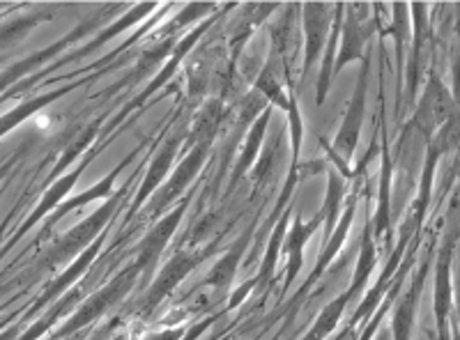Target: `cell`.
Returning a JSON list of instances; mask_svg holds the SVG:
<instances>
[{
	"label": "cell",
	"mask_w": 460,
	"mask_h": 340,
	"mask_svg": "<svg viewBox=\"0 0 460 340\" xmlns=\"http://www.w3.org/2000/svg\"><path fill=\"white\" fill-rule=\"evenodd\" d=\"M445 153V145L439 138L435 141H429V154H426V168H424V179H421V188H419V198L417 205H414V232H419L421 223H424L426 210H429V200H430V188H433V175L435 166H438L439 154Z\"/></svg>",
	"instance_id": "7402d4cb"
},
{
	"label": "cell",
	"mask_w": 460,
	"mask_h": 340,
	"mask_svg": "<svg viewBox=\"0 0 460 340\" xmlns=\"http://www.w3.org/2000/svg\"><path fill=\"white\" fill-rule=\"evenodd\" d=\"M200 260H203V253H199V251H178L175 253V256H172L171 260L164 265V269H159L157 278H155L150 288H147L146 299H143L141 313L150 315L152 310L157 309L164 299H166L168 294H172V290L178 288L180 283H182L189 274L199 267Z\"/></svg>",
	"instance_id": "277c9868"
},
{
	"label": "cell",
	"mask_w": 460,
	"mask_h": 340,
	"mask_svg": "<svg viewBox=\"0 0 460 340\" xmlns=\"http://www.w3.org/2000/svg\"><path fill=\"white\" fill-rule=\"evenodd\" d=\"M209 145H212V143H208V141L191 143V150H189V154L184 157V161L180 163L175 170H172L171 179L164 184L162 191H159V196L155 198V203L150 205L152 214H159V212H162L168 203L178 200L180 196L187 191L189 184L194 182V178L199 175L200 168H203L205 159H208Z\"/></svg>",
	"instance_id": "5b68a950"
},
{
	"label": "cell",
	"mask_w": 460,
	"mask_h": 340,
	"mask_svg": "<svg viewBox=\"0 0 460 340\" xmlns=\"http://www.w3.org/2000/svg\"><path fill=\"white\" fill-rule=\"evenodd\" d=\"M97 131H100V122H94V125L88 126V129H85L84 134H81V136L76 138V141L69 143L67 150H65V153L60 154V161H58L56 168H53V173H51L53 182H56V179L60 178V175H63L65 170H67V168L72 166V163L76 161V159H79L81 154L85 153V150H88L90 145H93L94 138H97Z\"/></svg>",
	"instance_id": "f1b7e54d"
},
{
	"label": "cell",
	"mask_w": 460,
	"mask_h": 340,
	"mask_svg": "<svg viewBox=\"0 0 460 340\" xmlns=\"http://www.w3.org/2000/svg\"><path fill=\"white\" fill-rule=\"evenodd\" d=\"M141 269L131 262L129 267L122 269L120 274H115L113 278H111L109 283H106L104 288H100L97 292L93 294V297H88L84 301V304L79 306V310L72 315V318L65 322L60 329H58L56 338H65V336H72L76 334L79 329H84V327L93 325V322H97V319L102 318L104 313H109L113 306H118L122 301V299L127 297V294L131 292V288L138 283V276H141Z\"/></svg>",
	"instance_id": "6da1fadb"
},
{
	"label": "cell",
	"mask_w": 460,
	"mask_h": 340,
	"mask_svg": "<svg viewBox=\"0 0 460 340\" xmlns=\"http://www.w3.org/2000/svg\"><path fill=\"white\" fill-rule=\"evenodd\" d=\"M290 214H293V210L286 207V212H283L281 219H279V225L274 228L272 237H270V241H267V251H265V257H262L261 272H258L256 281H253L256 285H270V283H272L274 269H277V260L279 256H281L283 237H286L288 232V221H290Z\"/></svg>",
	"instance_id": "cb8c5ba5"
},
{
	"label": "cell",
	"mask_w": 460,
	"mask_h": 340,
	"mask_svg": "<svg viewBox=\"0 0 460 340\" xmlns=\"http://www.w3.org/2000/svg\"><path fill=\"white\" fill-rule=\"evenodd\" d=\"M76 299H79V290H76V292L65 294V297L60 299V301H56V306H53V309L49 310V313L44 315L42 319H37L35 325L28 327L26 334H22L16 340H37V338H42V336L47 334V331L51 329L53 325H56L58 319L63 318V313H67L69 306L76 304Z\"/></svg>",
	"instance_id": "83f0119b"
},
{
	"label": "cell",
	"mask_w": 460,
	"mask_h": 340,
	"mask_svg": "<svg viewBox=\"0 0 460 340\" xmlns=\"http://www.w3.org/2000/svg\"><path fill=\"white\" fill-rule=\"evenodd\" d=\"M348 304H350V297H348V292L339 294L334 301H330V304L320 310V315L315 318L314 327H311L309 334L304 336L302 340H324L327 338V336H330L332 331L336 329V325L341 322V315H343L345 306Z\"/></svg>",
	"instance_id": "484cf974"
},
{
	"label": "cell",
	"mask_w": 460,
	"mask_h": 340,
	"mask_svg": "<svg viewBox=\"0 0 460 340\" xmlns=\"http://www.w3.org/2000/svg\"><path fill=\"white\" fill-rule=\"evenodd\" d=\"M184 210H187V200H184V203H178L175 210L168 212L164 219H159V223L143 237V241L137 248V260H134V265H137L141 272L155 267V262L159 260V256H162V251L166 248L168 241H171V237L178 231L180 221H182L184 216Z\"/></svg>",
	"instance_id": "ba28073f"
},
{
	"label": "cell",
	"mask_w": 460,
	"mask_h": 340,
	"mask_svg": "<svg viewBox=\"0 0 460 340\" xmlns=\"http://www.w3.org/2000/svg\"><path fill=\"white\" fill-rule=\"evenodd\" d=\"M341 48H339V58L334 60V72L339 74L345 65L350 63V60L364 58V42H367V31L359 23L355 12H350L348 16V22L345 26L341 28Z\"/></svg>",
	"instance_id": "d6986e66"
},
{
	"label": "cell",
	"mask_w": 460,
	"mask_h": 340,
	"mask_svg": "<svg viewBox=\"0 0 460 340\" xmlns=\"http://www.w3.org/2000/svg\"><path fill=\"white\" fill-rule=\"evenodd\" d=\"M74 85H67V88H60L56 90V92H49L44 94V97H37V100H31V101H23V104H19L16 109H12L10 113H5V116H0V138L5 136V134H10L14 126L22 125L23 120H28V118L32 116V113H37V110H42L44 106L49 104V101H58L63 94H67L69 90H72Z\"/></svg>",
	"instance_id": "d4e9b609"
},
{
	"label": "cell",
	"mask_w": 460,
	"mask_h": 340,
	"mask_svg": "<svg viewBox=\"0 0 460 340\" xmlns=\"http://www.w3.org/2000/svg\"><path fill=\"white\" fill-rule=\"evenodd\" d=\"M113 340H122V338H113Z\"/></svg>",
	"instance_id": "f35d334b"
},
{
	"label": "cell",
	"mask_w": 460,
	"mask_h": 340,
	"mask_svg": "<svg viewBox=\"0 0 460 340\" xmlns=\"http://www.w3.org/2000/svg\"><path fill=\"white\" fill-rule=\"evenodd\" d=\"M256 88L261 90L262 94H265L267 100L274 101L277 106H281L283 110H288V101H290V100H286V97H283L281 85H279L277 76H274V72H272V67H270V65H267L265 72L261 74V79H258Z\"/></svg>",
	"instance_id": "4dcf8cb0"
},
{
	"label": "cell",
	"mask_w": 460,
	"mask_h": 340,
	"mask_svg": "<svg viewBox=\"0 0 460 340\" xmlns=\"http://www.w3.org/2000/svg\"><path fill=\"white\" fill-rule=\"evenodd\" d=\"M14 163H16V159H10V161L3 163V166H0V182H3V178H5L7 173H10L12 166H14Z\"/></svg>",
	"instance_id": "d590c367"
},
{
	"label": "cell",
	"mask_w": 460,
	"mask_h": 340,
	"mask_svg": "<svg viewBox=\"0 0 460 340\" xmlns=\"http://www.w3.org/2000/svg\"><path fill=\"white\" fill-rule=\"evenodd\" d=\"M131 157H134V154H129V157L122 159V161L118 163V166H115L109 175H106V178H102L100 182L94 184V187H90L88 191H84V194H79V196H74V198H65L63 203L58 205L56 210L51 212V216H49L47 225H44V235H49V231H51L53 225H56L58 221L63 219V216H67L69 212H72V210H81V207H84V205L93 203V200L109 198V196H113V184H115V178H118V175H120L122 170H125V168L129 166Z\"/></svg>",
	"instance_id": "4fadbf2b"
},
{
	"label": "cell",
	"mask_w": 460,
	"mask_h": 340,
	"mask_svg": "<svg viewBox=\"0 0 460 340\" xmlns=\"http://www.w3.org/2000/svg\"><path fill=\"white\" fill-rule=\"evenodd\" d=\"M332 37L327 39V56L323 60V69H320V81H318V106L324 104V97H327V90L332 85V65H334V53L339 47V35H341V12H336L334 16V28H330Z\"/></svg>",
	"instance_id": "f546056e"
},
{
	"label": "cell",
	"mask_w": 460,
	"mask_h": 340,
	"mask_svg": "<svg viewBox=\"0 0 460 340\" xmlns=\"http://www.w3.org/2000/svg\"><path fill=\"white\" fill-rule=\"evenodd\" d=\"M367 81H368V58H364V69H361L359 79H357V90L352 94L350 106H348V113H345V120L341 125L339 134H336L334 141V154L336 163L341 166L343 175L348 173V166L345 161H350L355 157L357 150V141H359V131H361V122H364V113H367Z\"/></svg>",
	"instance_id": "3957f363"
},
{
	"label": "cell",
	"mask_w": 460,
	"mask_h": 340,
	"mask_svg": "<svg viewBox=\"0 0 460 340\" xmlns=\"http://www.w3.org/2000/svg\"><path fill=\"white\" fill-rule=\"evenodd\" d=\"M10 219H12V216H7V219H5V223L0 225V240H3V235H5V231H7V223H10Z\"/></svg>",
	"instance_id": "8d00e7d4"
},
{
	"label": "cell",
	"mask_w": 460,
	"mask_h": 340,
	"mask_svg": "<svg viewBox=\"0 0 460 340\" xmlns=\"http://www.w3.org/2000/svg\"><path fill=\"white\" fill-rule=\"evenodd\" d=\"M215 340H228V338H215Z\"/></svg>",
	"instance_id": "74e56055"
},
{
	"label": "cell",
	"mask_w": 460,
	"mask_h": 340,
	"mask_svg": "<svg viewBox=\"0 0 460 340\" xmlns=\"http://www.w3.org/2000/svg\"><path fill=\"white\" fill-rule=\"evenodd\" d=\"M180 143H182V136H172V138H168L162 147H159V153L155 154L150 168H147L146 178H143L141 187H138L137 198H134V205H131V214H134V212H137L138 207H141V205L146 203V200L150 198V196L155 194L159 187H162L164 178H166V173L171 170V166H172V159L178 157Z\"/></svg>",
	"instance_id": "9a60e30c"
},
{
	"label": "cell",
	"mask_w": 460,
	"mask_h": 340,
	"mask_svg": "<svg viewBox=\"0 0 460 340\" xmlns=\"http://www.w3.org/2000/svg\"><path fill=\"white\" fill-rule=\"evenodd\" d=\"M249 232H246L242 240H237L233 247L228 248V253L226 256H221V260L217 262L215 269L209 272V276L205 278V285H209V288H217V290H224L228 288L230 283H233V278H235L237 269H240V260L242 256H244L246 247H249Z\"/></svg>",
	"instance_id": "44dd1931"
},
{
	"label": "cell",
	"mask_w": 460,
	"mask_h": 340,
	"mask_svg": "<svg viewBox=\"0 0 460 340\" xmlns=\"http://www.w3.org/2000/svg\"><path fill=\"white\" fill-rule=\"evenodd\" d=\"M456 232L447 237L439 248L438 265H435V322H438L439 340H449L447 336V319L451 313V260H454Z\"/></svg>",
	"instance_id": "52a82bcc"
},
{
	"label": "cell",
	"mask_w": 460,
	"mask_h": 340,
	"mask_svg": "<svg viewBox=\"0 0 460 340\" xmlns=\"http://www.w3.org/2000/svg\"><path fill=\"white\" fill-rule=\"evenodd\" d=\"M184 334H187V331H184V327H175V329H166V331H162V334L150 336L147 340H180Z\"/></svg>",
	"instance_id": "d6a6232c"
},
{
	"label": "cell",
	"mask_w": 460,
	"mask_h": 340,
	"mask_svg": "<svg viewBox=\"0 0 460 340\" xmlns=\"http://www.w3.org/2000/svg\"><path fill=\"white\" fill-rule=\"evenodd\" d=\"M94 154H97V150H93V153H85L84 159H81V163H79V166H76V168H74L72 173H67V175H65V178H58L56 182H53L51 187H49L47 191H44L42 203L37 205L35 210H32V214L28 216L26 221H23V225H22V228H19V231H16V235L12 237L10 244H7L5 248L14 247L16 241L22 240V237L26 235L28 231H31V228H35L37 221H42L44 216L51 214V212L56 210L58 205L63 203L65 198H69V191H72V188L76 187V182H79V178H81V175H84L85 168H88V163L94 159Z\"/></svg>",
	"instance_id": "8992f818"
},
{
	"label": "cell",
	"mask_w": 460,
	"mask_h": 340,
	"mask_svg": "<svg viewBox=\"0 0 460 340\" xmlns=\"http://www.w3.org/2000/svg\"><path fill=\"white\" fill-rule=\"evenodd\" d=\"M104 235H106V232H104ZM104 235L97 237V240H94L93 244H90V247L85 248V251H81L79 256L74 257V262H69L67 269H65V272L56 278V281L49 283L47 290H44V292H42V297L35 299V304H32V309H31V315L35 313V310L44 309V306H47V304H51L53 299L60 297V294H63L65 290L72 288L74 283L79 281V278L84 276L85 272H88L90 265H93V262H94V257L100 256L102 247H104Z\"/></svg>",
	"instance_id": "30bf717a"
},
{
	"label": "cell",
	"mask_w": 460,
	"mask_h": 340,
	"mask_svg": "<svg viewBox=\"0 0 460 340\" xmlns=\"http://www.w3.org/2000/svg\"><path fill=\"white\" fill-rule=\"evenodd\" d=\"M327 10H332L330 5H323V3H311V5H304V32H306V56H304V76L309 74L311 65L318 58L320 51H323L324 37L330 31V19L332 14Z\"/></svg>",
	"instance_id": "2e32d148"
},
{
	"label": "cell",
	"mask_w": 460,
	"mask_h": 340,
	"mask_svg": "<svg viewBox=\"0 0 460 340\" xmlns=\"http://www.w3.org/2000/svg\"><path fill=\"white\" fill-rule=\"evenodd\" d=\"M267 120H270V110H267L261 120H256L253 129L249 131V136H246V145H244V150H242L240 161H237V166H235V173H233V179H230V188L235 187V184L244 178L246 170H249V168L253 166V161L258 159V150H261V145H262V136H265Z\"/></svg>",
	"instance_id": "4316f807"
},
{
	"label": "cell",
	"mask_w": 460,
	"mask_h": 340,
	"mask_svg": "<svg viewBox=\"0 0 460 340\" xmlns=\"http://www.w3.org/2000/svg\"><path fill=\"white\" fill-rule=\"evenodd\" d=\"M343 196H345V182L341 179L339 173L332 170L330 182H327V194H324V203L320 207V216H323V244L330 240V235L334 232L336 223H339L341 207H343Z\"/></svg>",
	"instance_id": "603a6c76"
},
{
	"label": "cell",
	"mask_w": 460,
	"mask_h": 340,
	"mask_svg": "<svg viewBox=\"0 0 460 340\" xmlns=\"http://www.w3.org/2000/svg\"><path fill=\"white\" fill-rule=\"evenodd\" d=\"M323 223V216H315L314 221H309V223H304L302 214H297L295 212V221H293V228L286 232V237H283V244H281V253H286L288 256V267H286V281H283V290H288L290 285H293L295 276L299 274V269H302L304 265V247H306V241L314 237L315 228Z\"/></svg>",
	"instance_id": "8fae6325"
},
{
	"label": "cell",
	"mask_w": 460,
	"mask_h": 340,
	"mask_svg": "<svg viewBox=\"0 0 460 340\" xmlns=\"http://www.w3.org/2000/svg\"><path fill=\"white\" fill-rule=\"evenodd\" d=\"M355 214H357V200H352V203L348 205V207H345L343 216H341L339 223H336V228H334V232H332V235H330V240H327L323 244V253H320L318 262H315V269H314V272H311V276L306 278V283H304V288L299 290L297 299H302L304 294L309 292L311 285H314V283H318V278L323 276V274L332 267V260H334V257L339 256L341 247H343V244H345V237H348V232H350L352 221H355Z\"/></svg>",
	"instance_id": "5bb4252c"
},
{
	"label": "cell",
	"mask_w": 460,
	"mask_h": 340,
	"mask_svg": "<svg viewBox=\"0 0 460 340\" xmlns=\"http://www.w3.org/2000/svg\"><path fill=\"white\" fill-rule=\"evenodd\" d=\"M454 110V101H451L447 88L438 81L435 74H430L429 85H426L424 101L419 106L417 118H414V125L421 129L426 138L433 136V131L438 126H445V120L449 118V113Z\"/></svg>",
	"instance_id": "9c48e42d"
},
{
	"label": "cell",
	"mask_w": 460,
	"mask_h": 340,
	"mask_svg": "<svg viewBox=\"0 0 460 340\" xmlns=\"http://www.w3.org/2000/svg\"><path fill=\"white\" fill-rule=\"evenodd\" d=\"M127 191H129V184H127L125 188H120V191H113V196L102 205L100 210L94 212V214L85 216L79 225H74L72 231L65 232V235L53 244L51 251L47 253L49 267H56L60 262L69 260V257H76L81 251H85L97 237L104 235L106 223H109L111 216L115 214V210H118V205L122 203Z\"/></svg>",
	"instance_id": "7a4b0ae2"
},
{
	"label": "cell",
	"mask_w": 460,
	"mask_h": 340,
	"mask_svg": "<svg viewBox=\"0 0 460 340\" xmlns=\"http://www.w3.org/2000/svg\"><path fill=\"white\" fill-rule=\"evenodd\" d=\"M212 322H215V318H205V319H200V322H196V325L191 327V329H189L187 334H184L182 338H180V340H196V338H199L200 334H205V331H208L209 327H212Z\"/></svg>",
	"instance_id": "1f68e13d"
},
{
	"label": "cell",
	"mask_w": 460,
	"mask_h": 340,
	"mask_svg": "<svg viewBox=\"0 0 460 340\" xmlns=\"http://www.w3.org/2000/svg\"><path fill=\"white\" fill-rule=\"evenodd\" d=\"M392 157H389L387 147L382 153V170H380V188H377V207L373 214L371 228L373 240H382L392 228Z\"/></svg>",
	"instance_id": "ac0fdd59"
},
{
	"label": "cell",
	"mask_w": 460,
	"mask_h": 340,
	"mask_svg": "<svg viewBox=\"0 0 460 340\" xmlns=\"http://www.w3.org/2000/svg\"><path fill=\"white\" fill-rule=\"evenodd\" d=\"M194 10H209V5H199V7H196V5H189V7H187V12H194ZM203 14H205V12H203ZM191 16H200V14H187V16H180L178 23L187 22V19H191Z\"/></svg>",
	"instance_id": "e575fe53"
},
{
	"label": "cell",
	"mask_w": 460,
	"mask_h": 340,
	"mask_svg": "<svg viewBox=\"0 0 460 340\" xmlns=\"http://www.w3.org/2000/svg\"><path fill=\"white\" fill-rule=\"evenodd\" d=\"M334 340H357V336H355V327H345L343 331H341L339 336H336Z\"/></svg>",
	"instance_id": "836d02e7"
},
{
	"label": "cell",
	"mask_w": 460,
	"mask_h": 340,
	"mask_svg": "<svg viewBox=\"0 0 460 340\" xmlns=\"http://www.w3.org/2000/svg\"><path fill=\"white\" fill-rule=\"evenodd\" d=\"M410 235H412V232H405V231H402L401 240H398L396 248H394V251H392V257H389L387 267L382 269L380 278H377V281H376V285H373V288H371V292H368L367 297H364V301H361L359 309H357L355 318H352V322H350L352 327L359 325L361 319H367V322H368V318H371V315L376 313L377 306L382 304V299H385V294H387V290L392 288V278H394V274H396V269L401 267L402 253H405V247H408Z\"/></svg>",
	"instance_id": "7c38bea8"
},
{
	"label": "cell",
	"mask_w": 460,
	"mask_h": 340,
	"mask_svg": "<svg viewBox=\"0 0 460 340\" xmlns=\"http://www.w3.org/2000/svg\"><path fill=\"white\" fill-rule=\"evenodd\" d=\"M376 265H377V251H376V240H373V228H371V221H367L364 225V235H361V247H359V257H357V265H355V276H352L350 288L345 290L348 297H355L364 285L368 283L371 274L376 272Z\"/></svg>",
	"instance_id": "ffe728a7"
},
{
	"label": "cell",
	"mask_w": 460,
	"mask_h": 340,
	"mask_svg": "<svg viewBox=\"0 0 460 340\" xmlns=\"http://www.w3.org/2000/svg\"><path fill=\"white\" fill-rule=\"evenodd\" d=\"M426 274H429V262H426L424 267H419L417 276L412 278V285H410V290L402 294L401 301H398L396 309H394V318H392L394 340H410V336H412L414 315H417L419 294H421V290H424Z\"/></svg>",
	"instance_id": "e0dca14e"
}]
</instances>
